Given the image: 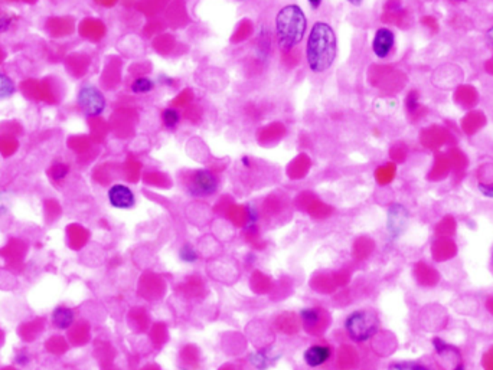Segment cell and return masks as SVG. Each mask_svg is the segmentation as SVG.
Returning <instances> with one entry per match:
<instances>
[{
	"mask_svg": "<svg viewBox=\"0 0 493 370\" xmlns=\"http://www.w3.org/2000/svg\"><path fill=\"white\" fill-rule=\"evenodd\" d=\"M338 57V36L327 22H316L306 40V62L312 72L323 74L335 64Z\"/></svg>",
	"mask_w": 493,
	"mask_h": 370,
	"instance_id": "cell-1",
	"label": "cell"
},
{
	"mask_svg": "<svg viewBox=\"0 0 493 370\" xmlns=\"http://www.w3.org/2000/svg\"><path fill=\"white\" fill-rule=\"evenodd\" d=\"M307 16L302 6L285 5L276 15V36L281 51H292L305 39Z\"/></svg>",
	"mask_w": 493,
	"mask_h": 370,
	"instance_id": "cell-2",
	"label": "cell"
},
{
	"mask_svg": "<svg viewBox=\"0 0 493 370\" xmlns=\"http://www.w3.org/2000/svg\"><path fill=\"white\" fill-rule=\"evenodd\" d=\"M345 328L349 337L358 343L366 342L374 337L380 328V323L375 314L369 311H353L345 321Z\"/></svg>",
	"mask_w": 493,
	"mask_h": 370,
	"instance_id": "cell-3",
	"label": "cell"
},
{
	"mask_svg": "<svg viewBox=\"0 0 493 370\" xmlns=\"http://www.w3.org/2000/svg\"><path fill=\"white\" fill-rule=\"evenodd\" d=\"M220 187V179L208 169H199L192 173L188 185V190L195 197H208L217 193Z\"/></svg>",
	"mask_w": 493,
	"mask_h": 370,
	"instance_id": "cell-4",
	"label": "cell"
},
{
	"mask_svg": "<svg viewBox=\"0 0 493 370\" xmlns=\"http://www.w3.org/2000/svg\"><path fill=\"white\" fill-rule=\"evenodd\" d=\"M79 108L90 117H98L104 112L107 101L104 94L94 86L81 87L76 96Z\"/></svg>",
	"mask_w": 493,
	"mask_h": 370,
	"instance_id": "cell-5",
	"label": "cell"
},
{
	"mask_svg": "<svg viewBox=\"0 0 493 370\" xmlns=\"http://www.w3.org/2000/svg\"><path fill=\"white\" fill-rule=\"evenodd\" d=\"M107 197L111 207L115 209L126 211V209H132L136 204V196L133 190L129 186L121 185V183L113 185L108 189Z\"/></svg>",
	"mask_w": 493,
	"mask_h": 370,
	"instance_id": "cell-6",
	"label": "cell"
},
{
	"mask_svg": "<svg viewBox=\"0 0 493 370\" xmlns=\"http://www.w3.org/2000/svg\"><path fill=\"white\" fill-rule=\"evenodd\" d=\"M395 47V33L390 28L377 29L373 39V52L377 58L385 59L391 55Z\"/></svg>",
	"mask_w": 493,
	"mask_h": 370,
	"instance_id": "cell-7",
	"label": "cell"
},
{
	"mask_svg": "<svg viewBox=\"0 0 493 370\" xmlns=\"http://www.w3.org/2000/svg\"><path fill=\"white\" fill-rule=\"evenodd\" d=\"M407 222H408L407 209L401 207V204H397V203L392 204L388 211V231L394 236H398L404 231Z\"/></svg>",
	"mask_w": 493,
	"mask_h": 370,
	"instance_id": "cell-8",
	"label": "cell"
},
{
	"mask_svg": "<svg viewBox=\"0 0 493 370\" xmlns=\"http://www.w3.org/2000/svg\"><path fill=\"white\" fill-rule=\"evenodd\" d=\"M331 356H332L331 347L322 346V345H313L305 352L303 359H305V363L307 366L319 367V366L324 364L329 359H331Z\"/></svg>",
	"mask_w": 493,
	"mask_h": 370,
	"instance_id": "cell-9",
	"label": "cell"
},
{
	"mask_svg": "<svg viewBox=\"0 0 493 370\" xmlns=\"http://www.w3.org/2000/svg\"><path fill=\"white\" fill-rule=\"evenodd\" d=\"M75 320V314L71 308L65 306H60L52 311V324L60 328V330H67L68 327L72 325Z\"/></svg>",
	"mask_w": 493,
	"mask_h": 370,
	"instance_id": "cell-10",
	"label": "cell"
},
{
	"mask_svg": "<svg viewBox=\"0 0 493 370\" xmlns=\"http://www.w3.org/2000/svg\"><path fill=\"white\" fill-rule=\"evenodd\" d=\"M181 121V112L176 108H164L162 111V122L168 130H175Z\"/></svg>",
	"mask_w": 493,
	"mask_h": 370,
	"instance_id": "cell-11",
	"label": "cell"
},
{
	"mask_svg": "<svg viewBox=\"0 0 493 370\" xmlns=\"http://www.w3.org/2000/svg\"><path fill=\"white\" fill-rule=\"evenodd\" d=\"M130 88H132V93L135 94H149L154 88V82L149 76H139L133 81Z\"/></svg>",
	"mask_w": 493,
	"mask_h": 370,
	"instance_id": "cell-12",
	"label": "cell"
},
{
	"mask_svg": "<svg viewBox=\"0 0 493 370\" xmlns=\"http://www.w3.org/2000/svg\"><path fill=\"white\" fill-rule=\"evenodd\" d=\"M16 91L15 82L4 72H0V100H6L12 97Z\"/></svg>",
	"mask_w": 493,
	"mask_h": 370,
	"instance_id": "cell-13",
	"label": "cell"
},
{
	"mask_svg": "<svg viewBox=\"0 0 493 370\" xmlns=\"http://www.w3.org/2000/svg\"><path fill=\"white\" fill-rule=\"evenodd\" d=\"M179 257H181V260L185 261V262H195V261L198 260V254H196L195 248H193L192 245H189V243H186V245L182 246L181 251H179Z\"/></svg>",
	"mask_w": 493,
	"mask_h": 370,
	"instance_id": "cell-14",
	"label": "cell"
},
{
	"mask_svg": "<svg viewBox=\"0 0 493 370\" xmlns=\"http://www.w3.org/2000/svg\"><path fill=\"white\" fill-rule=\"evenodd\" d=\"M300 316H302L303 323H306L307 325H313V324L319 323V320H320L319 310H316V308H306V310H302Z\"/></svg>",
	"mask_w": 493,
	"mask_h": 370,
	"instance_id": "cell-15",
	"label": "cell"
},
{
	"mask_svg": "<svg viewBox=\"0 0 493 370\" xmlns=\"http://www.w3.org/2000/svg\"><path fill=\"white\" fill-rule=\"evenodd\" d=\"M390 369H392V370H430L429 367H426V366H423L420 363H411V364H408V363H395Z\"/></svg>",
	"mask_w": 493,
	"mask_h": 370,
	"instance_id": "cell-16",
	"label": "cell"
},
{
	"mask_svg": "<svg viewBox=\"0 0 493 370\" xmlns=\"http://www.w3.org/2000/svg\"><path fill=\"white\" fill-rule=\"evenodd\" d=\"M251 363H253L257 369H260V370L266 369V367L270 364L268 357H267L264 353H256V354H253V356H251Z\"/></svg>",
	"mask_w": 493,
	"mask_h": 370,
	"instance_id": "cell-17",
	"label": "cell"
},
{
	"mask_svg": "<svg viewBox=\"0 0 493 370\" xmlns=\"http://www.w3.org/2000/svg\"><path fill=\"white\" fill-rule=\"evenodd\" d=\"M479 190L483 196L493 199V185H486V183H479Z\"/></svg>",
	"mask_w": 493,
	"mask_h": 370,
	"instance_id": "cell-18",
	"label": "cell"
},
{
	"mask_svg": "<svg viewBox=\"0 0 493 370\" xmlns=\"http://www.w3.org/2000/svg\"><path fill=\"white\" fill-rule=\"evenodd\" d=\"M12 25V19L8 18V16H2L0 18V33H4L6 32Z\"/></svg>",
	"mask_w": 493,
	"mask_h": 370,
	"instance_id": "cell-19",
	"label": "cell"
},
{
	"mask_svg": "<svg viewBox=\"0 0 493 370\" xmlns=\"http://www.w3.org/2000/svg\"><path fill=\"white\" fill-rule=\"evenodd\" d=\"M486 39H487V42L493 47V25L486 30Z\"/></svg>",
	"mask_w": 493,
	"mask_h": 370,
	"instance_id": "cell-20",
	"label": "cell"
},
{
	"mask_svg": "<svg viewBox=\"0 0 493 370\" xmlns=\"http://www.w3.org/2000/svg\"><path fill=\"white\" fill-rule=\"evenodd\" d=\"M307 2H309V5H310L312 9H319L323 0H307Z\"/></svg>",
	"mask_w": 493,
	"mask_h": 370,
	"instance_id": "cell-21",
	"label": "cell"
},
{
	"mask_svg": "<svg viewBox=\"0 0 493 370\" xmlns=\"http://www.w3.org/2000/svg\"><path fill=\"white\" fill-rule=\"evenodd\" d=\"M6 209H8V207H6V203L4 202V199H2V195H0V215H2V214H5V212H6Z\"/></svg>",
	"mask_w": 493,
	"mask_h": 370,
	"instance_id": "cell-22",
	"label": "cell"
},
{
	"mask_svg": "<svg viewBox=\"0 0 493 370\" xmlns=\"http://www.w3.org/2000/svg\"><path fill=\"white\" fill-rule=\"evenodd\" d=\"M348 4H351L352 6H361L363 4V0H346Z\"/></svg>",
	"mask_w": 493,
	"mask_h": 370,
	"instance_id": "cell-23",
	"label": "cell"
},
{
	"mask_svg": "<svg viewBox=\"0 0 493 370\" xmlns=\"http://www.w3.org/2000/svg\"><path fill=\"white\" fill-rule=\"evenodd\" d=\"M456 370H463V366H462V364H459V366L456 367Z\"/></svg>",
	"mask_w": 493,
	"mask_h": 370,
	"instance_id": "cell-24",
	"label": "cell"
},
{
	"mask_svg": "<svg viewBox=\"0 0 493 370\" xmlns=\"http://www.w3.org/2000/svg\"><path fill=\"white\" fill-rule=\"evenodd\" d=\"M458 2H465V0H458Z\"/></svg>",
	"mask_w": 493,
	"mask_h": 370,
	"instance_id": "cell-25",
	"label": "cell"
}]
</instances>
